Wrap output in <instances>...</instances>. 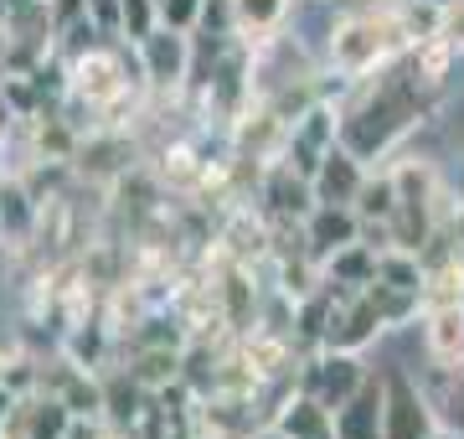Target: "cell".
I'll use <instances>...</instances> for the list:
<instances>
[{
    "instance_id": "9a60e30c",
    "label": "cell",
    "mask_w": 464,
    "mask_h": 439,
    "mask_svg": "<svg viewBox=\"0 0 464 439\" xmlns=\"http://www.w3.org/2000/svg\"><path fill=\"white\" fill-rule=\"evenodd\" d=\"M36 222H42V207L26 197V186H21V181L0 186V233L11 238V243H26Z\"/></svg>"
},
{
    "instance_id": "4316f807",
    "label": "cell",
    "mask_w": 464,
    "mask_h": 439,
    "mask_svg": "<svg viewBox=\"0 0 464 439\" xmlns=\"http://www.w3.org/2000/svg\"><path fill=\"white\" fill-rule=\"evenodd\" d=\"M67 439H109V434H103L99 414H72V424H67Z\"/></svg>"
},
{
    "instance_id": "4fadbf2b",
    "label": "cell",
    "mask_w": 464,
    "mask_h": 439,
    "mask_svg": "<svg viewBox=\"0 0 464 439\" xmlns=\"http://www.w3.org/2000/svg\"><path fill=\"white\" fill-rule=\"evenodd\" d=\"M310 243L315 249H325V254H341V249H351L356 238H362V212H346V207H325L320 202L315 212H310Z\"/></svg>"
},
{
    "instance_id": "5b68a950",
    "label": "cell",
    "mask_w": 464,
    "mask_h": 439,
    "mask_svg": "<svg viewBox=\"0 0 464 439\" xmlns=\"http://www.w3.org/2000/svg\"><path fill=\"white\" fill-rule=\"evenodd\" d=\"M72 99H83L88 109H109V103L130 88V73H124V63H119L114 52L103 47H88L83 57H72Z\"/></svg>"
},
{
    "instance_id": "f1b7e54d",
    "label": "cell",
    "mask_w": 464,
    "mask_h": 439,
    "mask_svg": "<svg viewBox=\"0 0 464 439\" xmlns=\"http://www.w3.org/2000/svg\"><path fill=\"white\" fill-rule=\"evenodd\" d=\"M449 404H454V434L464 439V367H459V383H454V398Z\"/></svg>"
},
{
    "instance_id": "8992f818",
    "label": "cell",
    "mask_w": 464,
    "mask_h": 439,
    "mask_svg": "<svg viewBox=\"0 0 464 439\" xmlns=\"http://www.w3.org/2000/svg\"><path fill=\"white\" fill-rule=\"evenodd\" d=\"M366 383V367L356 362V352H341V346H325V356H315L304 367V393H315L325 408L351 404V393Z\"/></svg>"
},
{
    "instance_id": "30bf717a",
    "label": "cell",
    "mask_w": 464,
    "mask_h": 439,
    "mask_svg": "<svg viewBox=\"0 0 464 439\" xmlns=\"http://www.w3.org/2000/svg\"><path fill=\"white\" fill-rule=\"evenodd\" d=\"M423 341H429V362L439 372L464 367V305H439L423 310Z\"/></svg>"
},
{
    "instance_id": "44dd1931",
    "label": "cell",
    "mask_w": 464,
    "mask_h": 439,
    "mask_svg": "<svg viewBox=\"0 0 464 439\" xmlns=\"http://www.w3.org/2000/svg\"><path fill=\"white\" fill-rule=\"evenodd\" d=\"M160 21V0H119V26L130 42H145Z\"/></svg>"
},
{
    "instance_id": "ac0fdd59",
    "label": "cell",
    "mask_w": 464,
    "mask_h": 439,
    "mask_svg": "<svg viewBox=\"0 0 464 439\" xmlns=\"http://www.w3.org/2000/svg\"><path fill=\"white\" fill-rule=\"evenodd\" d=\"M377 279L382 285H398V289L423 295V264H418V254H408V249H382L377 254Z\"/></svg>"
},
{
    "instance_id": "83f0119b",
    "label": "cell",
    "mask_w": 464,
    "mask_h": 439,
    "mask_svg": "<svg viewBox=\"0 0 464 439\" xmlns=\"http://www.w3.org/2000/svg\"><path fill=\"white\" fill-rule=\"evenodd\" d=\"M88 11H93L103 26H119V0H88Z\"/></svg>"
},
{
    "instance_id": "8fae6325",
    "label": "cell",
    "mask_w": 464,
    "mask_h": 439,
    "mask_svg": "<svg viewBox=\"0 0 464 439\" xmlns=\"http://www.w3.org/2000/svg\"><path fill=\"white\" fill-rule=\"evenodd\" d=\"M315 197L325 207H351L356 197H362V186H366V176H362V155L356 151H346V145H335L325 161H320V171H315Z\"/></svg>"
},
{
    "instance_id": "3957f363",
    "label": "cell",
    "mask_w": 464,
    "mask_h": 439,
    "mask_svg": "<svg viewBox=\"0 0 464 439\" xmlns=\"http://www.w3.org/2000/svg\"><path fill=\"white\" fill-rule=\"evenodd\" d=\"M398 181V212H392V249L423 254L433 243V202H439V181L423 161H402L392 171Z\"/></svg>"
},
{
    "instance_id": "7402d4cb",
    "label": "cell",
    "mask_w": 464,
    "mask_h": 439,
    "mask_svg": "<svg viewBox=\"0 0 464 439\" xmlns=\"http://www.w3.org/2000/svg\"><path fill=\"white\" fill-rule=\"evenodd\" d=\"M67 352H72V362H78V367H99V356H103V331H99V326H72V337H67Z\"/></svg>"
},
{
    "instance_id": "6da1fadb",
    "label": "cell",
    "mask_w": 464,
    "mask_h": 439,
    "mask_svg": "<svg viewBox=\"0 0 464 439\" xmlns=\"http://www.w3.org/2000/svg\"><path fill=\"white\" fill-rule=\"evenodd\" d=\"M418 88H429V83H418L413 68L398 73V78H382L377 93H366V99L341 119V145L356 151L362 161H372V155H382L392 140H402L418 124V114H423Z\"/></svg>"
},
{
    "instance_id": "e0dca14e",
    "label": "cell",
    "mask_w": 464,
    "mask_h": 439,
    "mask_svg": "<svg viewBox=\"0 0 464 439\" xmlns=\"http://www.w3.org/2000/svg\"><path fill=\"white\" fill-rule=\"evenodd\" d=\"M130 372L140 388H170V383H181V352L176 346H145Z\"/></svg>"
},
{
    "instance_id": "5bb4252c",
    "label": "cell",
    "mask_w": 464,
    "mask_h": 439,
    "mask_svg": "<svg viewBox=\"0 0 464 439\" xmlns=\"http://www.w3.org/2000/svg\"><path fill=\"white\" fill-rule=\"evenodd\" d=\"M439 305H464V249L454 243L433 269H423V310Z\"/></svg>"
},
{
    "instance_id": "2e32d148",
    "label": "cell",
    "mask_w": 464,
    "mask_h": 439,
    "mask_svg": "<svg viewBox=\"0 0 464 439\" xmlns=\"http://www.w3.org/2000/svg\"><path fill=\"white\" fill-rule=\"evenodd\" d=\"M232 11H237V32L248 42H268L289 16V0H232Z\"/></svg>"
},
{
    "instance_id": "d6986e66",
    "label": "cell",
    "mask_w": 464,
    "mask_h": 439,
    "mask_svg": "<svg viewBox=\"0 0 464 439\" xmlns=\"http://www.w3.org/2000/svg\"><path fill=\"white\" fill-rule=\"evenodd\" d=\"M243 362H248L258 377H274V372H284V362H289V341H284L279 331H253L248 346H243Z\"/></svg>"
},
{
    "instance_id": "9c48e42d",
    "label": "cell",
    "mask_w": 464,
    "mask_h": 439,
    "mask_svg": "<svg viewBox=\"0 0 464 439\" xmlns=\"http://www.w3.org/2000/svg\"><path fill=\"white\" fill-rule=\"evenodd\" d=\"M268 429L284 434V439H341L335 434V408H325L315 393H295V398H284Z\"/></svg>"
},
{
    "instance_id": "277c9868",
    "label": "cell",
    "mask_w": 464,
    "mask_h": 439,
    "mask_svg": "<svg viewBox=\"0 0 464 439\" xmlns=\"http://www.w3.org/2000/svg\"><path fill=\"white\" fill-rule=\"evenodd\" d=\"M439 419H433L429 398L418 393L408 372H387L382 377V439H433Z\"/></svg>"
},
{
    "instance_id": "7a4b0ae2",
    "label": "cell",
    "mask_w": 464,
    "mask_h": 439,
    "mask_svg": "<svg viewBox=\"0 0 464 439\" xmlns=\"http://www.w3.org/2000/svg\"><path fill=\"white\" fill-rule=\"evenodd\" d=\"M398 47H408L398 11H392V16H387V11H356V16H346L331 32V63L346 73V78L377 73Z\"/></svg>"
},
{
    "instance_id": "7c38bea8",
    "label": "cell",
    "mask_w": 464,
    "mask_h": 439,
    "mask_svg": "<svg viewBox=\"0 0 464 439\" xmlns=\"http://www.w3.org/2000/svg\"><path fill=\"white\" fill-rule=\"evenodd\" d=\"M335 434L341 439H382V377H366L351 393V404L335 408Z\"/></svg>"
},
{
    "instance_id": "f546056e",
    "label": "cell",
    "mask_w": 464,
    "mask_h": 439,
    "mask_svg": "<svg viewBox=\"0 0 464 439\" xmlns=\"http://www.w3.org/2000/svg\"><path fill=\"white\" fill-rule=\"evenodd\" d=\"M454 243L464 249V207H459V218H454Z\"/></svg>"
},
{
    "instance_id": "d6a6232c",
    "label": "cell",
    "mask_w": 464,
    "mask_h": 439,
    "mask_svg": "<svg viewBox=\"0 0 464 439\" xmlns=\"http://www.w3.org/2000/svg\"><path fill=\"white\" fill-rule=\"evenodd\" d=\"M433 439H459V434H433Z\"/></svg>"
},
{
    "instance_id": "836d02e7",
    "label": "cell",
    "mask_w": 464,
    "mask_h": 439,
    "mask_svg": "<svg viewBox=\"0 0 464 439\" xmlns=\"http://www.w3.org/2000/svg\"><path fill=\"white\" fill-rule=\"evenodd\" d=\"M109 439H134V434H109Z\"/></svg>"
},
{
    "instance_id": "ba28073f",
    "label": "cell",
    "mask_w": 464,
    "mask_h": 439,
    "mask_svg": "<svg viewBox=\"0 0 464 439\" xmlns=\"http://www.w3.org/2000/svg\"><path fill=\"white\" fill-rule=\"evenodd\" d=\"M140 57H145V78L155 88H181L191 78V42L176 26H155L140 42Z\"/></svg>"
},
{
    "instance_id": "52a82bcc",
    "label": "cell",
    "mask_w": 464,
    "mask_h": 439,
    "mask_svg": "<svg viewBox=\"0 0 464 439\" xmlns=\"http://www.w3.org/2000/svg\"><path fill=\"white\" fill-rule=\"evenodd\" d=\"M335 135H341V124H335L331 109H304V114L289 124V166L315 181L320 161L335 151Z\"/></svg>"
},
{
    "instance_id": "ffe728a7",
    "label": "cell",
    "mask_w": 464,
    "mask_h": 439,
    "mask_svg": "<svg viewBox=\"0 0 464 439\" xmlns=\"http://www.w3.org/2000/svg\"><path fill=\"white\" fill-rule=\"evenodd\" d=\"M356 202H362V207H356V212H362V222H392V212H398V181H392V176L366 181Z\"/></svg>"
},
{
    "instance_id": "484cf974",
    "label": "cell",
    "mask_w": 464,
    "mask_h": 439,
    "mask_svg": "<svg viewBox=\"0 0 464 439\" xmlns=\"http://www.w3.org/2000/svg\"><path fill=\"white\" fill-rule=\"evenodd\" d=\"M454 52H464V0H449L444 5V32H439Z\"/></svg>"
},
{
    "instance_id": "603a6c76",
    "label": "cell",
    "mask_w": 464,
    "mask_h": 439,
    "mask_svg": "<svg viewBox=\"0 0 464 439\" xmlns=\"http://www.w3.org/2000/svg\"><path fill=\"white\" fill-rule=\"evenodd\" d=\"M197 21H201V0H160V26L191 32Z\"/></svg>"
},
{
    "instance_id": "cb8c5ba5",
    "label": "cell",
    "mask_w": 464,
    "mask_h": 439,
    "mask_svg": "<svg viewBox=\"0 0 464 439\" xmlns=\"http://www.w3.org/2000/svg\"><path fill=\"white\" fill-rule=\"evenodd\" d=\"M201 21L212 26V36L237 32V11H232V0H201Z\"/></svg>"
},
{
    "instance_id": "1f68e13d",
    "label": "cell",
    "mask_w": 464,
    "mask_h": 439,
    "mask_svg": "<svg viewBox=\"0 0 464 439\" xmlns=\"http://www.w3.org/2000/svg\"><path fill=\"white\" fill-rule=\"evenodd\" d=\"M21 5H36V0H11V11H21Z\"/></svg>"
},
{
    "instance_id": "4dcf8cb0",
    "label": "cell",
    "mask_w": 464,
    "mask_h": 439,
    "mask_svg": "<svg viewBox=\"0 0 464 439\" xmlns=\"http://www.w3.org/2000/svg\"><path fill=\"white\" fill-rule=\"evenodd\" d=\"M5 16H11V0H0V21H5Z\"/></svg>"
},
{
    "instance_id": "d4e9b609",
    "label": "cell",
    "mask_w": 464,
    "mask_h": 439,
    "mask_svg": "<svg viewBox=\"0 0 464 439\" xmlns=\"http://www.w3.org/2000/svg\"><path fill=\"white\" fill-rule=\"evenodd\" d=\"M201 166H197V155L186 151V145H176V151H166V181L186 186V181H197Z\"/></svg>"
}]
</instances>
